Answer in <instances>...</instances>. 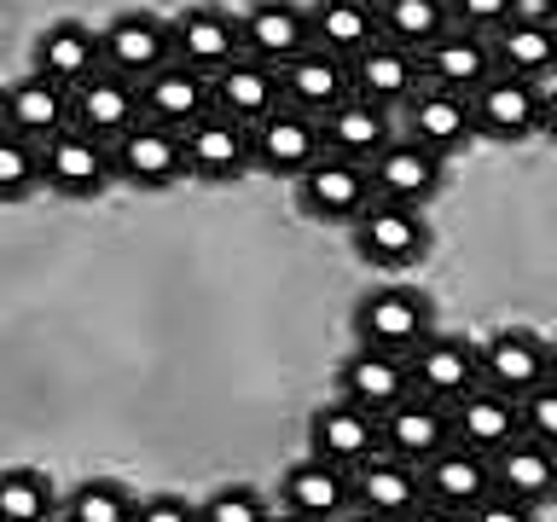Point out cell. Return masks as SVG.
Returning a JSON list of instances; mask_svg holds the SVG:
<instances>
[{"instance_id":"obj_1","label":"cell","mask_w":557,"mask_h":522,"mask_svg":"<svg viewBox=\"0 0 557 522\" xmlns=\"http://www.w3.org/2000/svg\"><path fill=\"white\" fill-rule=\"evenodd\" d=\"M348 233H355L360 261H372V268H383V273H407V268H418V261L430 256V221H424V209L377 198V191H372V203L348 221Z\"/></svg>"},{"instance_id":"obj_2","label":"cell","mask_w":557,"mask_h":522,"mask_svg":"<svg viewBox=\"0 0 557 522\" xmlns=\"http://www.w3.org/2000/svg\"><path fill=\"white\" fill-rule=\"evenodd\" d=\"M557 499V447L534 442L529 430L511 435L499 452H494V499L487 511L499 517H534L540 505Z\"/></svg>"},{"instance_id":"obj_3","label":"cell","mask_w":557,"mask_h":522,"mask_svg":"<svg viewBox=\"0 0 557 522\" xmlns=\"http://www.w3.org/2000/svg\"><path fill=\"white\" fill-rule=\"evenodd\" d=\"M418 487H424V505L453 517H476L494 499V459L465 442H447L430 464H418Z\"/></svg>"},{"instance_id":"obj_4","label":"cell","mask_w":557,"mask_h":522,"mask_svg":"<svg viewBox=\"0 0 557 522\" xmlns=\"http://www.w3.org/2000/svg\"><path fill=\"white\" fill-rule=\"evenodd\" d=\"M296 203H302L308 221L348 226L366 203H372V174H366V163H355V157L320 151L302 174H296Z\"/></svg>"},{"instance_id":"obj_5","label":"cell","mask_w":557,"mask_h":522,"mask_svg":"<svg viewBox=\"0 0 557 522\" xmlns=\"http://www.w3.org/2000/svg\"><path fill=\"white\" fill-rule=\"evenodd\" d=\"M470 116H476V134L482 139H499V146L534 139L540 134V116H546V82L494 70V76L470 94Z\"/></svg>"},{"instance_id":"obj_6","label":"cell","mask_w":557,"mask_h":522,"mask_svg":"<svg viewBox=\"0 0 557 522\" xmlns=\"http://www.w3.org/2000/svg\"><path fill=\"white\" fill-rule=\"evenodd\" d=\"M435 331V308L424 290L412 285H383V290H366L360 308H355V337L372 343V348H395L407 355Z\"/></svg>"},{"instance_id":"obj_7","label":"cell","mask_w":557,"mask_h":522,"mask_svg":"<svg viewBox=\"0 0 557 522\" xmlns=\"http://www.w3.org/2000/svg\"><path fill=\"white\" fill-rule=\"evenodd\" d=\"M111 169L116 181H128L139 191H163L186 174V151H181V128H163L151 116H134L128 128L111 139Z\"/></svg>"},{"instance_id":"obj_8","label":"cell","mask_w":557,"mask_h":522,"mask_svg":"<svg viewBox=\"0 0 557 522\" xmlns=\"http://www.w3.org/2000/svg\"><path fill=\"white\" fill-rule=\"evenodd\" d=\"M116 181L111 169V139L87 134V128H59L52 139H41V186H52L59 198H94Z\"/></svg>"},{"instance_id":"obj_9","label":"cell","mask_w":557,"mask_h":522,"mask_svg":"<svg viewBox=\"0 0 557 522\" xmlns=\"http://www.w3.org/2000/svg\"><path fill=\"white\" fill-rule=\"evenodd\" d=\"M320 151H325L320 116L296 111V104H285V99H278L261 122H250V169H261V174H285V181H296Z\"/></svg>"},{"instance_id":"obj_10","label":"cell","mask_w":557,"mask_h":522,"mask_svg":"<svg viewBox=\"0 0 557 522\" xmlns=\"http://www.w3.org/2000/svg\"><path fill=\"white\" fill-rule=\"evenodd\" d=\"M181 151H186V174L226 186L250 169V122H238V116L209 104L203 116H191L181 128Z\"/></svg>"},{"instance_id":"obj_11","label":"cell","mask_w":557,"mask_h":522,"mask_svg":"<svg viewBox=\"0 0 557 522\" xmlns=\"http://www.w3.org/2000/svg\"><path fill=\"white\" fill-rule=\"evenodd\" d=\"M366 174H372V191L377 198H395V203H418L424 209L435 191H442L447 181V157L442 151H430V146H418L412 134H400L389 139L372 163H366Z\"/></svg>"},{"instance_id":"obj_12","label":"cell","mask_w":557,"mask_h":522,"mask_svg":"<svg viewBox=\"0 0 557 522\" xmlns=\"http://www.w3.org/2000/svg\"><path fill=\"white\" fill-rule=\"evenodd\" d=\"M407 372H412V389L453 407L470 383H482V348H470L465 337L453 331H430L418 348H407Z\"/></svg>"},{"instance_id":"obj_13","label":"cell","mask_w":557,"mask_h":522,"mask_svg":"<svg viewBox=\"0 0 557 522\" xmlns=\"http://www.w3.org/2000/svg\"><path fill=\"white\" fill-rule=\"evenodd\" d=\"M169 52L181 64H191L198 76H215L221 64H233L244 52V35H238V12L226 7H186L169 17Z\"/></svg>"},{"instance_id":"obj_14","label":"cell","mask_w":557,"mask_h":522,"mask_svg":"<svg viewBox=\"0 0 557 522\" xmlns=\"http://www.w3.org/2000/svg\"><path fill=\"white\" fill-rule=\"evenodd\" d=\"M169 17L157 12H122L99 29V64L128 82H146L157 64H169Z\"/></svg>"},{"instance_id":"obj_15","label":"cell","mask_w":557,"mask_h":522,"mask_svg":"<svg viewBox=\"0 0 557 522\" xmlns=\"http://www.w3.org/2000/svg\"><path fill=\"white\" fill-rule=\"evenodd\" d=\"M377 435H383V452H395V459H407L418 470V464H430L435 452L453 442V418H447L442 400L412 389L407 400H395V407L377 418Z\"/></svg>"},{"instance_id":"obj_16","label":"cell","mask_w":557,"mask_h":522,"mask_svg":"<svg viewBox=\"0 0 557 522\" xmlns=\"http://www.w3.org/2000/svg\"><path fill=\"white\" fill-rule=\"evenodd\" d=\"M447 418H453V442L476 447L487 459H494L511 435H522V400L494 389V383H470V389L447 407Z\"/></svg>"},{"instance_id":"obj_17","label":"cell","mask_w":557,"mask_h":522,"mask_svg":"<svg viewBox=\"0 0 557 522\" xmlns=\"http://www.w3.org/2000/svg\"><path fill=\"white\" fill-rule=\"evenodd\" d=\"M348 505L366 517H407L424 505V487H418V470L407 459H395V452H372V459H360L348 470Z\"/></svg>"},{"instance_id":"obj_18","label":"cell","mask_w":557,"mask_h":522,"mask_svg":"<svg viewBox=\"0 0 557 522\" xmlns=\"http://www.w3.org/2000/svg\"><path fill=\"white\" fill-rule=\"evenodd\" d=\"M418 70H424L430 87H447V94L470 99L487 76H494V47H487V35H476V29L447 24L424 52H418Z\"/></svg>"},{"instance_id":"obj_19","label":"cell","mask_w":557,"mask_h":522,"mask_svg":"<svg viewBox=\"0 0 557 522\" xmlns=\"http://www.w3.org/2000/svg\"><path fill=\"white\" fill-rule=\"evenodd\" d=\"M546 377H552V348H546L540 331L505 325V331H494V337L482 343V383H494V389L522 400L534 383H546Z\"/></svg>"},{"instance_id":"obj_20","label":"cell","mask_w":557,"mask_h":522,"mask_svg":"<svg viewBox=\"0 0 557 522\" xmlns=\"http://www.w3.org/2000/svg\"><path fill=\"white\" fill-rule=\"evenodd\" d=\"M348 87H355L360 99L383 104V111H400V104L424 87V70H418V52H407V47H395V41L377 35L372 47H360L355 59H348Z\"/></svg>"},{"instance_id":"obj_21","label":"cell","mask_w":557,"mask_h":522,"mask_svg":"<svg viewBox=\"0 0 557 522\" xmlns=\"http://www.w3.org/2000/svg\"><path fill=\"white\" fill-rule=\"evenodd\" d=\"M337 389L343 400H355V407L366 412H389L395 400H407L412 395V372H407V355H395V348H372V343H360L355 355L343 360V372H337Z\"/></svg>"},{"instance_id":"obj_22","label":"cell","mask_w":557,"mask_h":522,"mask_svg":"<svg viewBox=\"0 0 557 522\" xmlns=\"http://www.w3.org/2000/svg\"><path fill=\"white\" fill-rule=\"evenodd\" d=\"M487 47H494V70H505V76H529V82L557 76V24L540 12H511L487 35Z\"/></svg>"},{"instance_id":"obj_23","label":"cell","mask_w":557,"mask_h":522,"mask_svg":"<svg viewBox=\"0 0 557 522\" xmlns=\"http://www.w3.org/2000/svg\"><path fill=\"white\" fill-rule=\"evenodd\" d=\"M355 87H348V59H337V52L325 47H302L296 59L278 64V99L296 104V111L308 116H325L331 104H343Z\"/></svg>"},{"instance_id":"obj_24","label":"cell","mask_w":557,"mask_h":522,"mask_svg":"<svg viewBox=\"0 0 557 522\" xmlns=\"http://www.w3.org/2000/svg\"><path fill=\"white\" fill-rule=\"evenodd\" d=\"M238 35H244V52L261 64H285L296 59L308 41V7L302 0H256V7H244L238 12Z\"/></svg>"},{"instance_id":"obj_25","label":"cell","mask_w":557,"mask_h":522,"mask_svg":"<svg viewBox=\"0 0 557 522\" xmlns=\"http://www.w3.org/2000/svg\"><path fill=\"white\" fill-rule=\"evenodd\" d=\"M308 442H313V452H320V459L355 470L360 459H372V452L383 447L377 412H366V407H355V400L337 395V400H325V407L308 418Z\"/></svg>"},{"instance_id":"obj_26","label":"cell","mask_w":557,"mask_h":522,"mask_svg":"<svg viewBox=\"0 0 557 522\" xmlns=\"http://www.w3.org/2000/svg\"><path fill=\"white\" fill-rule=\"evenodd\" d=\"M139 116V87L128 76H116V70H87V76L70 87V122L99 139H116L128 122Z\"/></svg>"},{"instance_id":"obj_27","label":"cell","mask_w":557,"mask_h":522,"mask_svg":"<svg viewBox=\"0 0 557 522\" xmlns=\"http://www.w3.org/2000/svg\"><path fill=\"white\" fill-rule=\"evenodd\" d=\"M0 122L41 146V139H52L59 128H70V87L41 76V70H29L24 82L0 87Z\"/></svg>"},{"instance_id":"obj_28","label":"cell","mask_w":557,"mask_h":522,"mask_svg":"<svg viewBox=\"0 0 557 522\" xmlns=\"http://www.w3.org/2000/svg\"><path fill=\"white\" fill-rule=\"evenodd\" d=\"M407 111V134L418 139V146H430V151H459L476 139V116H470V99L465 94H447V87H418V94L400 104Z\"/></svg>"},{"instance_id":"obj_29","label":"cell","mask_w":557,"mask_h":522,"mask_svg":"<svg viewBox=\"0 0 557 522\" xmlns=\"http://www.w3.org/2000/svg\"><path fill=\"white\" fill-rule=\"evenodd\" d=\"M134 87H139V116L163 122V128H186L191 116L209 111V76H198V70L181 64V59L157 64L151 76L134 82Z\"/></svg>"},{"instance_id":"obj_30","label":"cell","mask_w":557,"mask_h":522,"mask_svg":"<svg viewBox=\"0 0 557 522\" xmlns=\"http://www.w3.org/2000/svg\"><path fill=\"white\" fill-rule=\"evenodd\" d=\"M395 111H383V104L348 94L343 104H331V111L320 116V134H325V151L337 157H355V163H372V157L395 139Z\"/></svg>"},{"instance_id":"obj_31","label":"cell","mask_w":557,"mask_h":522,"mask_svg":"<svg viewBox=\"0 0 557 522\" xmlns=\"http://www.w3.org/2000/svg\"><path fill=\"white\" fill-rule=\"evenodd\" d=\"M209 104L238 122H261L278 104V70L250 59V52H238L233 64H221L215 76H209Z\"/></svg>"},{"instance_id":"obj_32","label":"cell","mask_w":557,"mask_h":522,"mask_svg":"<svg viewBox=\"0 0 557 522\" xmlns=\"http://www.w3.org/2000/svg\"><path fill=\"white\" fill-rule=\"evenodd\" d=\"M278 499H285L290 517H337V511H348V470L308 452V459H296L285 470Z\"/></svg>"},{"instance_id":"obj_33","label":"cell","mask_w":557,"mask_h":522,"mask_svg":"<svg viewBox=\"0 0 557 522\" xmlns=\"http://www.w3.org/2000/svg\"><path fill=\"white\" fill-rule=\"evenodd\" d=\"M308 41L337 52V59H355L360 47L377 41V7H366V0H313L308 7Z\"/></svg>"},{"instance_id":"obj_34","label":"cell","mask_w":557,"mask_h":522,"mask_svg":"<svg viewBox=\"0 0 557 522\" xmlns=\"http://www.w3.org/2000/svg\"><path fill=\"white\" fill-rule=\"evenodd\" d=\"M35 70L64 87H76L87 70H99V29L76 24V17H59V24L41 29V41H35Z\"/></svg>"},{"instance_id":"obj_35","label":"cell","mask_w":557,"mask_h":522,"mask_svg":"<svg viewBox=\"0 0 557 522\" xmlns=\"http://www.w3.org/2000/svg\"><path fill=\"white\" fill-rule=\"evenodd\" d=\"M447 24V0H377V35L407 52H424Z\"/></svg>"},{"instance_id":"obj_36","label":"cell","mask_w":557,"mask_h":522,"mask_svg":"<svg viewBox=\"0 0 557 522\" xmlns=\"http://www.w3.org/2000/svg\"><path fill=\"white\" fill-rule=\"evenodd\" d=\"M0 517H7V522H47V517H59V499H52L47 470H35V464L0 470Z\"/></svg>"},{"instance_id":"obj_37","label":"cell","mask_w":557,"mask_h":522,"mask_svg":"<svg viewBox=\"0 0 557 522\" xmlns=\"http://www.w3.org/2000/svg\"><path fill=\"white\" fill-rule=\"evenodd\" d=\"M134 511H139V499L122 482H104V476L82 482L76 494L59 505V517H70V522H134Z\"/></svg>"},{"instance_id":"obj_38","label":"cell","mask_w":557,"mask_h":522,"mask_svg":"<svg viewBox=\"0 0 557 522\" xmlns=\"http://www.w3.org/2000/svg\"><path fill=\"white\" fill-rule=\"evenodd\" d=\"M41 186V146L0 122V203H17Z\"/></svg>"},{"instance_id":"obj_39","label":"cell","mask_w":557,"mask_h":522,"mask_svg":"<svg viewBox=\"0 0 557 522\" xmlns=\"http://www.w3.org/2000/svg\"><path fill=\"white\" fill-rule=\"evenodd\" d=\"M198 517L203 522H261V517H268V499L250 494V487H221L215 499L198 505Z\"/></svg>"},{"instance_id":"obj_40","label":"cell","mask_w":557,"mask_h":522,"mask_svg":"<svg viewBox=\"0 0 557 522\" xmlns=\"http://www.w3.org/2000/svg\"><path fill=\"white\" fill-rule=\"evenodd\" d=\"M522 430H529L534 442L557 447V377L534 383V389L522 395Z\"/></svg>"},{"instance_id":"obj_41","label":"cell","mask_w":557,"mask_h":522,"mask_svg":"<svg viewBox=\"0 0 557 522\" xmlns=\"http://www.w3.org/2000/svg\"><path fill=\"white\" fill-rule=\"evenodd\" d=\"M511 12H522V0H447V17L459 29H476V35H494Z\"/></svg>"},{"instance_id":"obj_42","label":"cell","mask_w":557,"mask_h":522,"mask_svg":"<svg viewBox=\"0 0 557 522\" xmlns=\"http://www.w3.org/2000/svg\"><path fill=\"white\" fill-rule=\"evenodd\" d=\"M139 522H186V517H198L186 499H139Z\"/></svg>"},{"instance_id":"obj_43","label":"cell","mask_w":557,"mask_h":522,"mask_svg":"<svg viewBox=\"0 0 557 522\" xmlns=\"http://www.w3.org/2000/svg\"><path fill=\"white\" fill-rule=\"evenodd\" d=\"M540 134L557 146V87H546V116H540Z\"/></svg>"},{"instance_id":"obj_44","label":"cell","mask_w":557,"mask_h":522,"mask_svg":"<svg viewBox=\"0 0 557 522\" xmlns=\"http://www.w3.org/2000/svg\"><path fill=\"white\" fill-rule=\"evenodd\" d=\"M534 12H540V17H552V24H557V0H534Z\"/></svg>"},{"instance_id":"obj_45","label":"cell","mask_w":557,"mask_h":522,"mask_svg":"<svg viewBox=\"0 0 557 522\" xmlns=\"http://www.w3.org/2000/svg\"><path fill=\"white\" fill-rule=\"evenodd\" d=\"M546 348H552V377H557V337H546Z\"/></svg>"},{"instance_id":"obj_46","label":"cell","mask_w":557,"mask_h":522,"mask_svg":"<svg viewBox=\"0 0 557 522\" xmlns=\"http://www.w3.org/2000/svg\"><path fill=\"white\" fill-rule=\"evenodd\" d=\"M366 7H377V0H366Z\"/></svg>"}]
</instances>
